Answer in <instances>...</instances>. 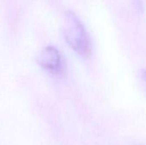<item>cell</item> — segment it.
<instances>
[{"label": "cell", "mask_w": 146, "mask_h": 145, "mask_svg": "<svg viewBox=\"0 0 146 145\" xmlns=\"http://www.w3.org/2000/svg\"><path fill=\"white\" fill-rule=\"evenodd\" d=\"M133 3H134V7L138 12H143V10H144L143 0H133Z\"/></svg>", "instance_id": "4"}, {"label": "cell", "mask_w": 146, "mask_h": 145, "mask_svg": "<svg viewBox=\"0 0 146 145\" xmlns=\"http://www.w3.org/2000/svg\"><path fill=\"white\" fill-rule=\"evenodd\" d=\"M38 62L44 70L52 74H62L65 70L62 56L54 46L44 48L38 56Z\"/></svg>", "instance_id": "2"}, {"label": "cell", "mask_w": 146, "mask_h": 145, "mask_svg": "<svg viewBox=\"0 0 146 145\" xmlns=\"http://www.w3.org/2000/svg\"><path fill=\"white\" fill-rule=\"evenodd\" d=\"M139 86L146 95V70H141L139 73Z\"/></svg>", "instance_id": "3"}, {"label": "cell", "mask_w": 146, "mask_h": 145, "mask_svg": "<svg viewBox=\"0 0 146 145\" xmlns=\"http://www.w3.org/2000/svg\"><path fill=\"white\" fill-rule=\"evenodd\" d=\"M63 35L68 45L77 54L83 57L90 56L92 53L91 38L83 23L73 11L66 12Z\"/></svg>", "instance_id": "1"}]
</instances>
